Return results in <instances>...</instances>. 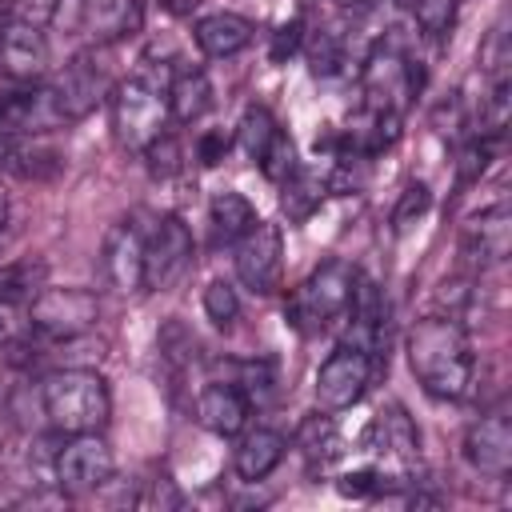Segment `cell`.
Instances as JSON below:
<instances>
[{
    "label": "cell",
    "instance_id": "cell-1",
    "mask_svg": "<svg viewBox=\"0 0 512 512\" xmlns=\"http://www.w3.org/2000/svg\"><path fill=\"white\" fill-rule=\"evenodd\" d=\"M408 368L420 380V388L436 400H460L468 396L476 380V352L468 340L464 320L456 316H424L408 332Z\"/></svg>",
    "mask_w": 512,
    "mask_h": 512
},
{
    "label": "cell",
    "instance_id": "cell-2",
    "mask_svg": "<svg viewBox=\"0 0 512 512\" xmlns=\"http://www.w3.org/2000/svg\"><path fill=\"white\" fill-rule=\"evenodd\" d=\"M36 396H40V416L60 436L100 432L108 424V416H112L108 384L92 368H60V372H48L36 384Z\"/></svg>",
    "mask_w": 512,
    "mask_h": 512
},
{
    "label": "cell",
    "instance_id": "cell-3",
    "mask_svg": "<svg viewBox=\"0 0 512 512\" xmlns=\"http://www.w3.org/2000/svg\"><path fill=\"white\" fill-rule=\"evenodd\" d=\"M352 288H356V268L348 260H324L312 268L288 296L284 316L300 332H324L336 320L348 316L352 308Z\"/></svg>",
    "mask_w": 512,
    "mask_h": 512
},
{
    "label": "cell",
    "instance_id": "cell-4",
    "mask_svg": "<svg viewBox=\"0 0 512 512\" xmlns=\"http://www.w3.org/2000/svg\"><path fill=\"white\" fill-rule=\"evenodd\" d=\"M108 116H112V136L128 152H144L156 136H164L168 124V100L156 80L148 76H128L108 92Z\"/></svg>",
    "mask_w": 512,
    "mask_h": 512
},
{
    "label": "cell",
    "instance_id": "cell-5",
    "mask_svg": "<svg viewBox=\"0 0 512 512\" xmlns=\"http://www.w3.org/2000/svg\"><path fill=\"white\" fill-rule=\"evenodd\" d=\"M96 316H100V300L88 288H40L28 300V332L48 344L88 336L96 328Z\"/></svg>",
    "mask_w": 512,
    "mask_h": 512
},
{
    "label": "cell",
    "instance_id": "cell-6",
    "mask_svg": "<svg viewBox=\"0 0 512 512\" xmlns=\"http://www.w3.org/2000/svg\"><path fill=\"white\" fill-rule=\"evenodd\" d=\"M360 84H364L368 108H376V112H400L408 100L420 96V88H424V68H420L416 60H408V56L400 52V44L380 40V44L372 48V56L364 60Z\"/></svg>",
    "mask_w": 512,
    "mask_h": 512
},
{
    "label": "cell",
    "instance_id": "cell-7",
    "mask_svg": "<svg viewBox=\"0 0 512 512\" xmlns=\"http://www.w3.org/2000/svg\"><path fill=\"white\" fill-rule=\"evenodd\" d=\"M112 448L104 444L100 432H76L64 440V448H56V464H52V484L68 496H84L96 492L112 480Z\"/></svg>",
    "mask_w": 512,
    "mask_h": 512
},
{
    "label": "cell",
    "instance_id": "cell-8",
    "mask_svg": "<svg viewBox=\"0 0 512 512\" xmlns=\"http://www.w3.org/2000/svg\"><path fill=\"white\" fill-rule=\"evenodd\" d=\"M192 232L180 216H160L152 232H144V288L164 292L172 288L192 264Z\"/></svg>",
    "mask_w": 512,
    "mask_h": 512
},
{
    "label": "cell",
    "instance_id": "cell-9",
    "mask_svg": "<svg viewBox=\"0 0 512 512\" xmlns=\"http://www.w3.org/2000/svg\"><path fill=\"white\" fill-rule=\"evenodd\" d=\"M232 260H236V280L244 288H252L256 296H268L280 288V272H284V236L276 224L256 220L236 244H232Z\"/></svg>",
    "mask_w": 512,
    "mask_h": 512
},
{
    "label": "cell",
    "instance_id": "cell-10",
    "mask_svg": "<svg viewBox=\"0 0 512 512\" xmlns=\"http://www.w3.org/2000/svg\"><path fill=\"white\" fill-rule=\"evenodd\" d=\"M372 372H376V360L368 352L340 344L316 372V404L324 412H344V408L360 404V396L372 384Z\"/></svg>",
    "mask_w": 512,
    "mask_h": 512
},
{
    "label": "cell",
    "instance_id": "cell-11",
    "mask_svg": "<svg viewBox=\"0 0 512 512\" xmlns=\"http://www.w3.org/2000/svg\"><path fill=\"white\" fill-rule=\"evenodd\" d=\"M464 464L480 476H492V480H504L512 472V424L500 408L476 416L464 432Z\"/></svg>",
    "mask_w": 512,
    "mask_h": 512
},
{
    "label": "cell",
    "instance_id": "cell-12",
    "mask_svg": "<svg viewBox=\"0 0 512 512\" xmlns=\"http://www.w3.org/2000/svg\"><path fill=\"white\" fill-rule=\"evenodd\" d=\"M460 252L476 268H500L508 260V252H512V212H508L504 200L492 204V208H480L476 216L464 220Z\"/></svg>",
    "mask_w": 512,
    "mask_h": 512
},
{
    "label": "cell",
    "instance_id": "cell-13",
    "mask_svg": "<svg viewBox=\"0 0 512 512\" xmlns=\"http://www.w3.org/2000/svg\"><path fill=\"white\" fill-rule=\"evenodd\" d=\"M48 88H52V96H56V108H60L64 124H68V120L88 116V112H92V108L112 92V84H108L104 68H96V60H92V56H76V60H68V64H64V72H60Z\"/></svg>",
    "mask_w": 512,
    "mask_h": 512
},
{
    "label": "cell",
    "instance_id": "cell-14",
    "mask_svg": "<svg viewBox=\"0 0 512 512\" xmlns=\"http://www.w3.org/2000/svg\"><path fill=\"white\" fill-rule=\"evenodd\" d=\"M100 268L108 288L116 292H140L144 288V232L132 220H116L104 236Z\"/></svg>",
    "mask_w": 512,
    "mask_h": 512
},
{
    "label": "cell",
    "instance_id": "cell-15",
    "mask_svg": "<svg viewBox=\"0 0 512 512\" xmlns=\"http://www.w3.org/2000/svg\"><path fill=\"white\" fill-rule=\"evenodd\" d=\"M48 36H44V24H32V20H8L4 36H0V72L20 80V84H32L48 72Z\"/></svg>",
    "mask_w": 512,
    "mask_h": 512
},
{
    "label": "cell",
    "instance_id": "cell-16",
    "mask_svg": "<svg viewBox=\"0 0 512 512\" xmlns=\"http://www.w3.org/2000/svg\"><path fill=\"white\" fill-rule=\"evenodd\" d=\"M248 416H252V400L236 380H212L196 396V420L212 436H240L248 428Z\"/></svg>",
    "mask_w": 512,
    "mask_h": 512
},
{
    "label": "cell",
    "instance_id": "cell-17",
    "mask_svg": "<svg viewBox=\"0 0 512 512\" xmlns=\"http://www.w3.org/2000/svg\"><path fill=\"white\" fill-rule=\"evenodd\" d=\"M252 36H256V24L248 16H240V12H208L192 28L196 48L204 56H212V60H228V56L244 52L252 44Z\"/></svg>",
    "mask_w": 512,
    "mask_h": 512
},
{
    "label": "cell",
    "instance_id": "cell-18",
    "mask_svg": "<svg viewBox=\"0 0 512 512\" xmlns=\"http://www.w3.org/2000/svg\"><path fill=\"white\" fill-rule=\"evenodd\" d=\"M284 452H288V436L284 432H276V428H248V432H240V444H236V456H232L236 476L256 484V480H264V476H272L280 468Z\"/></svg>",
    "mask_w": 512,
    "mask_h": 512
},
{
    "label": "cell",
    "instance_id": "cell-19",
    "mask_svg": "<svg viewBox=\"0 0 512 512\" xmlns=\"http://www.w3.org/2000/svg\"><path fill=\"white\" fill-rule=\"evenodd\" d=\"M368 448L372 452H384V456H396V460H416V448H420V432L416 424L408 420V412L400 404H388L384 412H376V420L368 424Z\"/></svg>",
    "mask_w": 512,
    "mask_h": 512
},
{
    "label": "cell",
    "instance_id": "cell-20",
    "mask_svg": "<svg viewBox=\"0 0 512 512\" xmlns=\"http://www.w3.org/2000/svg\"><path fill=\"white\" fill-rule=\"evenodd\" d=\"M164 100H168V116H172V120L196 124V120L212 108V80H208L200 68H180V72L168 80Z\"/></svg>",
    "mask_w": 512,
    "mask_h": 512
},
{
    "label": "cell",
    "instance_id": "cell-21",
    "mask_svg": "<svg viewBox=\"0 0 512 512\" xmlns=\"http://www.w3.org/2000/svg\"><path fill=\"white\" fill-rule=\"evenodd\" d=\"M296 448H300L304 464L316 472V468H328V464H336L344 456V436H340V428H336L332 416L312 412L296 428Z\"/></svg>",
    "mask_w": 512,
    "mask_h": 512
},
{
    "label": "cell",
    "instance_id": "cell-22",
    "mask_svg": "<svg viewBox=\"0 0 512 512\" xmlns=\"http://www.w3.org/2000/svg\"><path fill=\"white\" fill-rule=\"evenodd\" d=\"M84 20L92 24V32L100 40H120V36L140 32L144 0H88Z\"/></svg>",
    "mask_w": 512,
    "mask_h": 512
},
{
    "label": "cell",
    "instance_id": "cell-23",
    "mask_svg": "<svg viewBox=\"0 0 512 512\" xmlns=\"http://www.w3.org/2000/svg\"><path fill=\"white\" fill-rule=\"evenodd\" d=\"M208 220H212V232H216L220 244H236L260 216H256V208L248 204V196L224 188V192H216V196L208 200Z\"/></svg>",
    "mask_w": 512,
    "mask_h": 512
},
{
    "label": "cell",
    "instance_id": "cell-24",
    "mask_svg": "<svg viewBox=\"0 0 512 512\" xmlns=\"http://www.w3.org/2000/svg\"><path fill=\"white\" fill-rule=\"evenodd\" d=\"M324 196H328V180L316 176L312 168H296V172L280 184V208H284V216H288L292 224L308 220V216L324 204Z\"/></svg>",
    "mask_w": 512,
    "mask_h": 512
},
{
    "label": "cell",
    "instance_id": "cell-25",
    "mask_svg": "<svg viewBox=\"0 0 512 512\" xmlns=\"http://www.w3.org/2000/svg\"><path fill=\"white\" fill-rule=\"evenodd\" d=\"M256 164H260V172H264V180H272V184H284L296 168H300V160H296V144H292V136L284 132V128H276V136L264 144V152L256 156Z\"/></svg>",
    "mask_w": 512,
    "mask_h": 512
},
{
    "label": "cell",
    "instance_id": "cell-26",
    "mask_svg": "<svg viewBox=\"0 0 512 512\" xmlns=\"http://www.w3.org/2000/svg\"><path fill=\"white\" fill-rule=\"evenodd\" d=\"M276 116L264 108V104H248L244 108V116H240V124H236V136H240V144H244V152L256 160L260 152H264V144L276 136Z\"/></svg>",
    "mask_w": 512,
    "mask_h": 512
},
{
    "label": "cell",
    "instance_id": "cell-27",
    "mask_svg": "<svg viewBox=\"0 0 512 512\" xmlns=\"http://www.w3.org/2000/svg\"><path fill=\"white\" fill-rule=\"evenodd\" d=\"M308 64L316 76H340L344 64H348V44L340 40V32H316L312 44H308Z\"/></svg>",
    "mask_w": 512,
    "mask_h": 512
},
{
    "label": "cell",
    "instance_id": "cell-28",
    "mask_svg": "<svg viewBox=\"0 0 512 512\" xmlns=\"http://www.w3.org/2000/svg\"><path fill=\"white\" fill-rule=\"evenodd\" d=\"M496 140L500 136H472L464 148H460V160H456V176H460V184H472V180H480L484 172H488V164H492V156H496Z\"/></svg>",
    "mask_w": 512,
    "mask_h": 512
},
{
    "label": "cell",
    "instance_id": "cell-29",
    "mask_svg": "<svg viewBox=\"0 0 512 512\" xmlns=\"http://www.w3.org/2000/svg\"><path fill=\"white\" fill-rule=\"evenodd\" d=\"M428 208H432V192H428V184H424V180H408V184H404V192L396 196L392 228H396V232H408V228H412Z\"/></svg>",
    "mask_w": 512,
    "mask_h": 512
},
{
    "label": "cell",
    "instance_id": "cell-30",
    "mask_svg": "<svg viewBox=\"0 0 512 512\" xmlns=\"http://www.w3.org/2000/svg\"><path fill=\"white\" fill-rule=\"evenodd\" d=\"M204 316L216 324V328H232L240 320V296L228 280H212L204 288Z\"/></svg>",
    "mask_w": 512,
    "mask_h": 512
},
{
    "label": "cell",
    "instance_id": "cell-31",
    "mask_svg": "<svg viewBox=\"0 0 512 512\" xmlns=\"http://www.w3.org/2000/svg\"><path fill=\"white\" fill-rule=\"evenodd\" d=\"M412 16L424 36H448L456 24V0H416Z\"/></svg>",
    "mask_w": 512,
    "mask_h": 512
},
{
    "label": "cell",
    "instance_id": "cell-32",
    "mask_svg": "<svg viewBox=\"0 0 512 512\" xmlns=\"http://www.w3.org/2000/svg\"><path fill=\"white\" fill-rule=\"evenodd\" d=\"M140 156L148 160V172H152V176H160V180L176 176V172H180V164H184V152H180V144H176L168 132H164V136H156Z\"/></svg>",
    "mask_w": 512,
    "mask_h": 512
},
{
    "label": "cell",
    "instance_id": "cell-33",
    "mask_svg": "<svg viewBox=\"0 0 512 512\" xmlns=\"http://www.w3.org/2000/svg\"><path fill=\"white\" fill-rule=\"evenodd\" d=\"M480 64L488 72V80H508V64H512V48H508V32L496 28L488 36V44L480 48Z\"/></svg>",
    "mask_w": 512,
    "mask_h": 512
},
{
    "label": "cell",
    "instance_id": "cell-34",
    "mask_svg": "<svg viewBox=\"0 0 512 512\" xmlns=\"http://www.w3.org/2000/svg\"><path fill=\"white\" fill-rule=\"evenodd\" d=\"M340 496H352V500H364V496H376V492H384V476L376 472V468H356V472H348V476H340Z\"/></svg>",
    "mask_w": 512,
    "mask_h": 512
},
{
    "label": "cell",
    "instance_id": "cell-35",
    "mask_svg": "<svg viewBox=\"0 0 512 512\" xmlns=\"http://www.w3.org/2000/svg\"><path fill=\"white\" fill-rule=\"evenodd\" d=\"M472 284L468 280H444L440 284V292H436V300H440V316H464V308L472 304Z\"/></svg>",
    "mask_w": 512,
    "mask_h": 512
},
{
    "label": "cell",
    "instance_id": "cell-36",
    "mask_svg": "<svg viewBox=\"0 0 512 512\" xmlns=\"http://www.w3.org/2000/svg\"><path fill=\"white\" fill-rule=\"evenodd\" d=\"M0 8L12 20H32V24H48L56 12V0H0Z\"/></svg>",
    "mask_w": 512,
    "mask_h": 512
},
{
    "label": "cell",
    "instance_id": "cell-37",
    "mask_svg": "<svg viewBox=\"0 0 512 512\" xmlns=\"http://www.w3.org/2000/svg\"><path fill=\"white\" fill-rule=\"evenodd\" d=\"M228 148H232V136H228L224 128H208V132H200V140H196L200 164H220V160L228 156Z\"/></svg>",
    "mask_w": 512,
    "mask_h": 512
},
{
    "label": "cell",
    "instance_id": "cell-38",
    "mask_svg": "<svg viewBox=\"0 0 512 512\" xmlns=\"http://www.w3.org/2000/svg\"><path fill=\"white\" fill-rule=\"evenodd\" d=\"M144 484H148V492L136 500L140 508H180L184 504V496L176 492L172 480H144Z\"/></svg>",
    "mask_w": 512,
    "mask_h": 512
},
{
    "label": "cell",
    "instance_id": "cell-39",
    "mask_svg": "<svg viewBox=\"0 0 512 512\" xmlns=\"http://www.w3.org/2000/svg\"><path fill=\"white\" fill-rule=\"evenodd\" d=\"M300 44H304V24H300V20H292V24H280V28H276V36H272V60H284V56H292Z\"/></svg>",
    "mask_w": 512,
    "mask_h": 512
},
{
    "label": "cell",
    "instance_id": "cell-40",
    "mask_svg": "<svg viewBox=\"0 0 512 512\" xmlns=\"http://www.w3.org/2000/svg\"><path fill=\"white\" fill-rule=\"evenodd\" d=\"M156 4H160L164 12H172V16H192L200 0H156Z\"/></svg>",
    "mask_w": 512,
    "mask_h": 512
},
{
    "label": "cell",
    "instance_id": "cell-41",
    "mask_svg": "<svg viewBox=\"0 0 512 512\" xmlns=\"http://www.w3.org/2000/svg\"><path fill=\"white\" fill-rule=\"evenodd\" d=\"M8 152H12V136L0 132V164H8Z\"/></svg>",
    "mask_w": 512,
    "mask_h": 512
},
{
    "label": "cell",
    "instance_id": "cell-42",
    "mask_svg": "<svg viewBox=\"0 0 512 512\" xmlns=\"http://www.w3.org/2000/svg\"><path fill=\"white\" fill-rule=\"evenodd\" d=\"M336 4H340V8H364L368 0H336Z\"/></svg>",
    "mask_w": 512,
    "mask_h": 512
},
{
    "label": "cell",
    "instance_id": "cell-43",
    "mask_svg": "<svg viewBox=\"0 0 512 512\" xmlns=\"http://www.w3.org/2000/svg\"><path fill=\"white\" fill-rule=\"evenodd\" d=\"M8 20H12V16H8L4 8H0V36H4V28H8Z\"/></svg>",
    "mask_w": 512,
    "mask_h": 512
},
{
    "label": "cell",
    "instance_id": "cell-44",
    "mask_svg": "<svg viewBox=\"0 0 512 512\" xmlns=\"http://www.w3.org/2000/svg\"><path fill=\"white\" fill-rule=\"evenodd\" d=\"M396 4H404V8H412V4H416V0H396Z\"/></svg>",
    "mask_w": 512,
    "mask_h": 512
}]
</instances>
